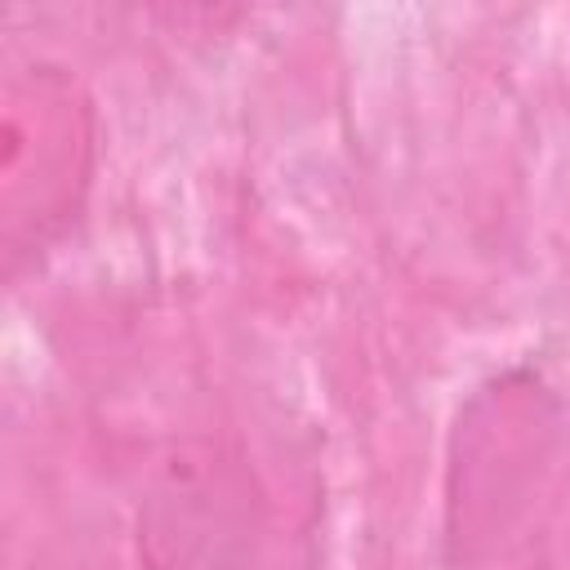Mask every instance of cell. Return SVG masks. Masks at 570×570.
Returning <instances> with one entry per match:
<instances>
[{"mask_svg": "<svg viewBox=\"0 0 570 570\" xmlns=\"http://www.w3.org/2000/svg\"><path fill=\"white\" fill-rule=\"evenodd\" d=\"M94 120L62 67H18L0 98V245L4 267L36 258L80 209Z\"/></svg>", "mask_w": 570, "mask_h": 570, "instance_id": "6da1fadb", "label": "cell"}, {"mask_svg": "<svg viewBox=\"0 0 570 570\" xmlns=\"http://www.w3.org/2000/svg\"><path fill=\"white\" fill-rule=\"evenodd\" d=\"M240 463L214 445H174L138 512L142 570H249L258 543Z\"/></svg>", "mask_w": 570, "mask_h": 570, "instance_id": "7a4b0ae2", "label": "cell"}]
</instances>
